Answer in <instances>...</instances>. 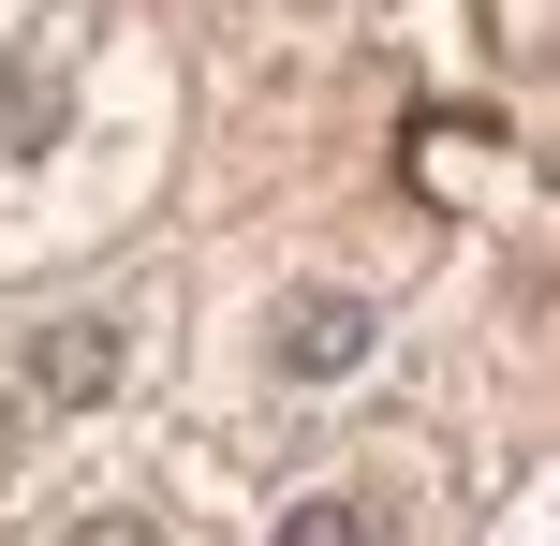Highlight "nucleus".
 Masks as SVG:
<instances>
[{
    "label": "nucleus",
    "mask_w": 560,
    "mask_h": 546,
    "mask_svg": "<svg viewBox=\"0 0 560 546\" xmlns=\"http://www.w3.org/2000/svg\"><path fill=\"white\" fill-rule=\"evenodd\" d=\"M487 546H546V473H532V488L502 502V532H487Z\"/></svg>",
    "instance_id": "obj_6"
},
{
    "label": "nucleus",
    "mask_w": 560,
    "mask_h": 546,
    "mask_svg": "<svg viewBox=\"0 0 560 546\" xmlns=\"http://www.w3.org/2000/svg\"><path fill=\"white\" fill-rule=\"evenodd\" d=\"M104 118H163L118 89V0H0V252L45 222H118L89 177Z\"/></svg>",
    "instance_id": "obj_1"
},
{
    "label": "nucleus",
    "mask_w": 560,
    "mask_h": 546,
    "mask_svg": "<svg viewBox=\"0 0 560 546\" xmlns=\"http://www.w3.org/2000/svg\"><path fill=\"white\" fill-rule=\"evenodd\" d=\"M148 355H163V281H74L45 311H0V399L30 429H104L133 414Z\"/></svg>",
    "instance_id": "obj_3"
},
{
    "label": "nucleus",
    "mask_w": 560,
    "mask_h": 546,
    "mask_svg": "<svg viewBox=\"0 0 560 546\" xmlns=\"http://www.w3.org/2000/svg\"><path fill=\"white\" fill-rule=\"evenodd\" d=\"M252 546H428V502H413V473H310L266 502Z\"/></svg>",
    "instance_id": "obj_4"
},
{
    "label": "nucleus",
    "mask_w": 560,
    "mask_h": 546,
    "mask_svg": "<svg viewBox=\"0 0 560 546\" xmlns=\"http://www.w3.org/2000/svg\"><path fill=\"white\" fill-rule=\"evenodd\" d=\"M45 546H192V502H177L163 473H118V488H74V502H59Z\"/></svg>",
    "instance_id": "obj_5"
},
{
    "label": "nucleus",
    "mask_w": 560,
    "mask_h": 546,
    "mask_svg": "<svg viewBox=\"0 0 560 546\" xmlns=\"http://www.w3.org/2000/svg\"><path fill=\"white\" fill-rule=\"evenodd\" d=\"M384 355H398V295L369 281V266H266L222 311V384L252 414H325V399H354Z\"/></svg>",
    "instance_id": "obj_2"
}]
</instances>
